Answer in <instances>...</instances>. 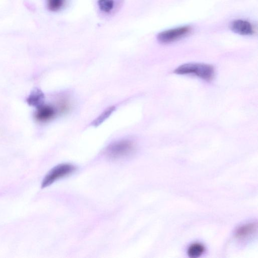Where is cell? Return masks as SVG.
<instances>
[{
    "label": "cell",
    "mask_w": 258,
    "mask_h": 258,
    "mask_svg": "<svg viewBox=\"0 0 258 258\" xmlns=\"http://www.w3.org/2000/svg\"><path fill=\"white\" fill-rule=\"evenodd\" d=\"M174 73L181 75H194L204 80L210 81L214 76V70L210 64L187 63L177 68Z\"/></svg>",
    "instance_id": "6da1fadb"
},
{
    "label": "cell",
    "mask_w": 258,
    "mask_h": 258,
    "mask_svg": "<svg viewBox=\"0 0 258 258\" xmlns=\"http://www.w3.org/2000/svg\"><path fill=\"white\" fill-rule=\"evenodd\" d=\"M76 170V167L70 164H62L56 166L45 177L42 182V188H45L50 186L57 181L72 174Z\"/></svg>",
    "instance_id": "7a4b0ae2"
},
{
    "label": "cell",
    "mask_w": 258,
    "mask_h": 258,
    "mask_svg": "<svg viewBox=\"0 0 258 258\" xmlns=\"http://www.w3.org/2000/svg\"><path fill=\"white\" fill-rule=\"evenodd\" d=\"M134 150V145L129 140H122L111 144L107 148L108 156L112 159H119L130 155Z\"/></svg>",
    "instance_id": "3957f363"
},
{
    "label": "cell",
    "mask_w": 258,
    "mask_h": 258,
    "mask_svg": "<svg viewBox=\"0 0 258 258\" xmlns=\"http://www.w3.org/2000/svg\"><path fill=\"white\" fill-rule=\"evenodd\" d=\"M191 30L190 26H184L165 30L158 34L157 40L160 43H171L187 36Z\"/></svg>",
    "instance_id": "277c9868"
},
{
    "label": "cell",
    "mask_w": 258,
    "mask_h": 258,
    "mask_svg": "<svg viewBox=\"0 0 258 258\" xmlns=\"http://www.w3.org/2000/svg\"><path fill=\"white\" fill-rule=\"evenodd\" d=\"M231 28L235 33L242 36H251L254 34L252 25L244 20L234 21L231 25Z\"/></svg>",
    "instance_id": "5b68a950"
},
{
    "label": "cell",
    "mask_w": 258,
    "mask_h": 258,
    "mask_svg": "<svg viewBox=\"0 0 258 258\" xmlns=\"http://www.w3.org/2000/svg\"><path fill=\"white\" fill-rule=\"evenodd\" d=\"M257 225L254 223L245 224L240 227L236 232L239 239H245L252 235L257 231Z\"/></svg>",
    "instance_id": "8992f818"
},
{
    "label": "cell",
    "mask_w": 258,
    "mask_h": 258,
    "mask_svg": "<svg viewBox=\"0 0 258 258\" xmlns=\"http://www.w3.org/2000/svg\"><path fill=\"white\" fill-rule=\"evenodd\" d=\"M55 113V110L52 107L42 105L39 107L36 118L40 121H46L52 118Z\"/></svg>",
    "instance_id": "52a82bcc"
},
{
    "label": "cell",
    "mask_w": 258,
    "mask_h": 258,
    "mask_svg": "<svg viewBox=\"0 0 258 258\" xmlns=\"http://www.w3.org/2000/svg\"><path fill=\"white\" fill-rule=\"evenodd\" d=\"M116 107L112 106L107 109L103 112L100 116L94 120L91 123V125L93 127H97L103 124L107 119H108L112 114L116 111Z\"/></svg>",
    "instance_id": "ba28073f"
},
{
    "label": "cell",
    "mask_w": 258,
    "mask_h": 258,
    "mask_svg": "<svg viewBox=\"0 0 258 258\" xmlns=\"http://www.w3.org/2000/svg\"><path fill=\"white\" fill-rule=\"evenodd\" d=\"M45 100L44 94L40 90H36L30 96L28 102L32 106L40 107L43 105Z\"/></svg>",
    "instance_id": "9c48e42d"
},
{
    "label": "cell",
    "mask_w": 258,
    "mask_h": 258,
    "mask_svg": "<svg viewBox=\"0 0 258 258\" xmlns=\"http://www.w3.org/2000/svg\"><path fill=\"white\" fill-rule=\"evenodd\" d=\"M205 251L204 246L196 243L190 246L188 250V255L191 258H198L201 256Z\"/></svg>",
    "instance_id": "30bf717a"
},
{
    "label": "cell",
    "mask_w": 258,
    "mask_h": 258,
    "mask_svg": "<svg viewBox=\"0 0 258 258\" xmlns=\"http://www.w3.org/2000/svg\"><path fill=\"white\" fill-rule=\"evenodd\" d=\"M98 4L102 11L109 12L114 8V0H99Z\"/></svg>",
    "instance_id": "8fae6325"
},
{
    "label": "cell",
    "mask_w": 258,
    "mask_h": 258,
    "mask_svg": "<svg viewBox=\"0 0 258 258\" xmlns=\"http://www.w3.org/2000/svg\"><path fill=\"white\" fill-rule=\"evenodd\" d=\"M64 0H47L49 9L52 11L60 10L64 5Z\"/></svg>",
    "instance_id": "7c38bea8"
}]
</instances>
